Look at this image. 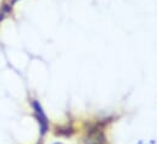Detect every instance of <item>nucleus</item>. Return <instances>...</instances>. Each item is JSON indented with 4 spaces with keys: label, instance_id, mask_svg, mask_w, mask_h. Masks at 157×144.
I'll list each match as a JSON object with an SVG mask.
<instances>
[{
    "label": "nucleus",
    "instance_id": "obj_1",
    "mask_svg": "<svg viewBox=\"0 0 157 144\" xmlns=\"http://www.w3.org/2000/svg\"><path fill=\"white\" fill-rule=\"evenodd\" d=\"M84 144H105L106 143V137L102 132V128L99 127L98 125L93 126L89 128L86 136L83 138Z\"/></svg>",
    "mask_w": 157,
    "mask_h": 144
},
{
    "label": "nucleus",
    "instance_id": "obj_2",
    "mask_svg": "<svg viewBox=\"0 0 157 144\" xmlns=\"http://www.w3.org/2000/svg\"><path fill=\"white\" fill-rule=\"evenodd\" d=\"M32 106H33V110L36 112V116H37V120L39 122V127H40V133L41 136H44L49 128V122H48V117L44 112V110L41 108V105L39 104V102L34 100L32 103Z\"/></svg>",
    "mask_w": 157,
    "mask_h": 144
},
{
    "label": "nucleus",
    "instance_id": "obj_4",
    "mask_svg": "<svg viewBox=\"0 0 157 144\" xmlns=\"http://www.w3.org/2000/svg\"><path fill=\"white\" fill-rule=\"evenodd\" d=\"M16 1H18V0H11V2H12V4H15Z\"/></svg>",
    "mask_w": 157,
    "mask_h": 144
},
{
    "label": "nucleus",
    "instance_id": "obj_3",
    "mask_svg": "<svg viewBox=\"0 0 157 144\" xmlns=\"http://www.w3.org/2000/svg\"><path fill=\"white\" fill-rule=\"evenodd\" d=\"M73 132H75V130L72 128V127H60V128H57L56 130V134L57 136H65V137H70V136H72L73 134Z\"/></svg>",
    "mask_w": 157,
    "mask_h": 144
}]
</instances>
